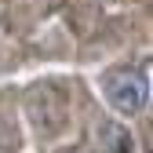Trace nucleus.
Segmentation results:
<instances>
[{"label":"nucleus","mask_w":153,"mask_h":153,"mask_svg":"<svg viewBox=\"0 0 153 153\" xmlns=\"http://www.w3.org/2000/svg\"><path fill=\"white\" fill-rule=\"evenodd\" d=\"M102 95L120 117H139L149 102V76L146 69H131V66L109 69L102 76Z\"/></svg>","instance_id":"obj_1"},{"label":"nucleus","mask_w":153,"mask_h":153,"mask_svg":"<svg viewBox=\"0 0 153 153\" xmlns=\"http://www.w3.org/2000/svg\"><path fill=\"white\" fill-rule=\"evenodd\" d=\"M99 149H102V153H131V139H128L124 128L102 124V128H99Z\"/></svg>","instance_id":"obj_2"}]
</instances>
